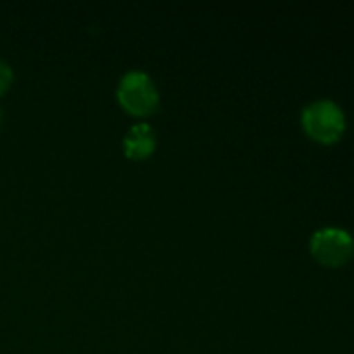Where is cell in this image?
Instances as JSON below:
<instances>
[{
    "label": "cell",
    "instance_id": "obj_4",
    "mask_svg": "<svg viewBox=\"0 0 354 354\" xmlns=\"http://www.w3.org/2000/svg\"><path fill=\"white\" fill-rule=\"evenodd\" d=\"M123 149L127 158L142 161L149 158L156 149V131L151 124L137 123L127 131L123 138Z\"/></svg>",
    "mask_w": 354,
    "mask_h": 354
},
{
    "label": "cell",
    "instance_id": "obj_2",
    "mask_svg": "<svg viewBox=\"0 0 354 354\" xmlns=\"http://www.w3.org/2000/svg\"><path fill=\"white\" fill-rule=\"evenodd\" d=\"M303 128L313 140L320 144H334L344 133L346 120L344 113L335 102L327 99L315 100L304 107Z\"/></svg>",
    "mask_w": 354,
    "mask_h": 354
},
{
    "label": "cell",
    "instance_id": "obj_3",
    "mask_svg": "<svg viewBox=\"0 0 354 354\" xmlns=\"http://www.w3.org/2000/svg\"><path fill=\"white\" fill-rule=\"evenodd\" d=\"M310 248L311 254L320 265L335 268V266L346 265L351 259L354 242L348 232L330 227L315 232Z\"/></svg>",
    "mask_w": 354,
    "mask_h": 354
},
{
    "label": "cell",
    "instance_id": "obj_6",
    "mask_svg": "<svg viewBox=\"0 0 354 354\" xmlns=\"http://www.w3.org/2000/svg\"><path fill=\"white\" fill-rule=\"evenodd\" d=\"M0 120H2V114H0Z\"/></svg>",
    "mask_w": 354,
    "mask_h": 354
},
{
    "label": "cell",
    "instance_id": "obj_1",
    "mask_svg": "<svg viewBox=\"0 0 354 354\" xmlns=\"http://www.w3.org/2000/svg\"><path fill=\"white\" fill-rule=\"evenodd\" d=\"M116 95L121 107L133 116H149L159 106V92L154 80L137 69L124 73Z\"/></svg>",
    "mask_w": 354,
    "mask_h": 354
},
{
    "label": "cell",
    "instance_id": "obj_5",
    "mask_svg": "<svg viewBox=\"0 0 354 354\" xmlns=\"http://www.w3.org/2000/svg\"><path fill=\"white\" fill-rule=\"evenodd\" d=\"M10 82H12V69L7 62L0 61V95L9 88Z\"/></svg>",
    "mask_w": 354,
    "mask_h": 354
}]
</instances>
